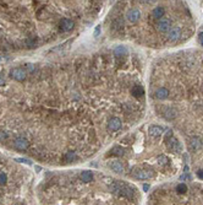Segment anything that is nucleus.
Instances as JSON below:
<instances>
[{"label":"nucleus","mask_w":203,"mask_h":205,"mask_svg":"<svg viewBox=\"0 0 203 205\" xmlns=\"http://www.w3.org/2000/svg\"><path fill=\"white\" fill-rule=\"evenodd\" d=\"M143 74L125 46L0 64V149L53 168L89 161L144 117Z\"/></svg>","instance_id":"obj_1"},{"label":"nucleus","mask_w":203,"mask_h":205,"mask_svg":"<svg viewBox=\"0 0 203 205\" xmlns=\"http://www.w3.org/2000/svg\"><path fill=\"white\" fill-rule=\"evenodd\" d=\"M107 0H0V57L38 52L93 25Z\"/></svg>","instance_id":"obj_3"},{"label":"nucleus","mask_w":203,"mask_h":205,"mask_svg":"<svg viewBox=\"0 0 203 205\" xmlns=\"http://www.w3.org/2000/svg\"><path fill=\"white\" fill-rule=\"evenodd\" d=\"M149 204H203V183H167L152 190Z\"/></svg>","instance_id":"obj_8"},{"label":"nucleus","mask_w":203,"mask_h":205,"mask_svg":"<svg viewBox=\"0 0 203 205\" xmlns=\"http://www.w3.org/2000/svg\"><path fill=\"white\" fill-rule=\"evenodd\" d=\"M183 142L173 128L143 124L110 144L99 158L102 170L130 182H159L176 176Z\"/></svg>","instance_id":"obj_5"},{"label":"nucleus","mask_w":203,"mask_h":205,"mask_svg":"<svg viewBox=\"0 0 203 205\" xmlns=\"http://www.w3.org/2000/svg\"><path fill=\"white\" fill-rule=\"evenodd\" d=\"M34 174L0 149V205L36 204Z\"/></svg>","instance_id":"obj_7"},{"label":"nucleus","mask_w":203,"mask_h":205,"mask_svg":"<svg viewBox=\"0 0 203 205\" xmlns=\"http://www.w3.org/2000/svg\"><path fill=\"white\" fill-rule=\"evenodd\" d=\"M103 30L113 42L153 49L174 48L195 33V19L185 0H117Z\"/></svg>","instance_id":"obj_4"},{"label":"nucleus","mask_w":203,"mask_h":205,"mask_svg":"<svg viewBox=\"0 0 203 205\" xmlns=\"http://www.w3.org/2000/svg\"><path fill=\"white\" fill-rule=\"evenodd\" d=\"M37 204L119 205L138 204L142 193L130 181L107 171L76 166L54 168L34 185Z\"/></svg>","instance_id":"obj_6"},{"label":"nucleus","mask_w":203,"mask_h":205,"mask_svg":"<svg viewBox=\"0 0 203 205\" xmlns=\"http://www.w3.org/2000/svg\"><path fill=\"white\" fill-rule=\"evenodd\" d=\"M148 96L155 114L178 133L203 181V50L186 49L157 59Z\"/></svg>","instance_id":"obj_2"}]
</instances>
